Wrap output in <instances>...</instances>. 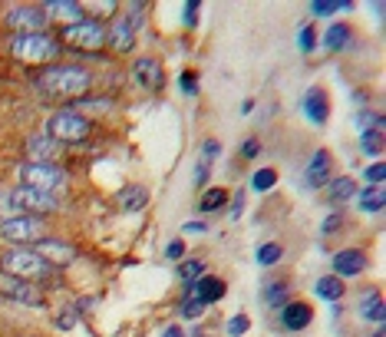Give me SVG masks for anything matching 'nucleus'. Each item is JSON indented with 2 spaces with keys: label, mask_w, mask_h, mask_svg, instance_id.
Instances as JSON below:
<instances>
[{
  "label": "nucleus",
  "mask_w": 386,
  "mask_h": 337,
  "mask_svg": "<svg viewBox=\"0 0 386 337\" xmlns=\"http://www.w3.org/2000/svg\"><path fill=\"white\" fill-rule=\"evenodd\" d=\"M330 172H334V159H330V153H327V149H317V153L311 155L307 168H304V179H307L311 189H320V185L330 182Z\"/></svg>",
  "instance_id": "obj_16"
},
{
  "label": "nucleus",
  "mask_w": 386,
  "mask_h": 337,
  "mask_svg": "<svg viewBox=\"0 0 386 337\" xmlns=\"http://www.w3.org/2000/svg\"><path fill=\"white\" fill-rule=\"evenodd\" d=\"M63 40L70 46H76V50H99V46L106 44V27L103 20H93V17H83V20H76V23H70V27H63Z\"/></svg>",
  "instance_id": "obj_7"
},
{
  "label": "nucleus",
  "mask_w": 386,
  "mask_h": 337,
  "mask_svg": "<svg viewBox=\"0 0 386 337\" xmlns=\"http://www.w3.org/2000/svg\"><path fill=\"white\" fill-rule=\"evenodd\" d=\"M311 321H313V307L304 305V301H291V305L281 307L284 331H304V327H311Z\"/></svg>",
  "instance_id": "obj_17"
},
{
  "label": "nucleus",
  "mask_w": 386,
  "mask_h": 337,
  "mask_svg": "<svg viewBox=\"0 0 386 337\" xmlns=\"http://www.w3.org/2000/svg\"><path fill=\"white\" fill-rule=\"evenodd\" d=\"M185 298H198V301H205V305H215V301H222L224 298V281L222 278H211V275H202L198 281H192L189 288H185Z\"/></svg>",
  "instance_id": "obj_15"
},
{
  "label": "nucleus",
  "mask_w": 386,
  "mask_h": 337,
  "mask_svg": "<svg viewBox=\"0 0 386 337\" xmlns=\"http://www.w3.org/2000/svg\"><path fill=\"white\" fill-rule=\"evenodd\" d=\"M248 327H251V318H248V314H235V318L228 321V334L241 337V334H248Z\"/></svg>",
  "instance_id": "obj_35"
},
{
  "label": "nucleus",
  "mask_w": 386,
  "mask_h": 337,
  "mask_svg": "<svg viewBox=\"0 0 386 337\" xmlns=\"http://www.w3.org/2000/svg\"><path fill=\"white\" fill-rule=\"evenodd\" d=\"M46 129H50V139H57L63 146V142H86L93 133V123L76 109H59V113H53Z\"/></svg>",
  "instance_id": "obj_3"
},
{
  "label": "nucleus",
  "mask_w": 386,
  "mask_h": 337,
  "mask_svg": "<svg viewBox=\"0 0 386 337\" xmlns=\"http://www.w3.org/2000/svg\"><path fill=\"white\" fill-rule=\"evenodd\" d=\"M304 113H307V119L317 126L327 123V116H330V99H327V93L320 86H311V90L304 93Z\"/></svg>",
  "instance_id": "obj_18"
},
{
  "label": "nucleus",
  "mask_w": 386,
  "mask_h": 337,
  "mask_svg": "<svg viewBox=\"0 0 386 337\" xmlns=\"http://www.w3.org/2000/svg\"><path fill=\"white\" fill-rule=\"evenodd\" d=\"M133 79L142 90H162L165 86V70L155 57H139L133 63Z\"/></svg>",
  "instance_id": "obj_12"
},
{
  "label": "nucleus",
  "mask_w": 386,
  "mask_h": 337,
  "mask_svg": "<svg viewBox=\"0 0 386 337\" xmlns=\"http://www.w3.org/2000/svg\"><path fill=\"white\" fill-rule=\"evenodd\" d=\"M241 209H244V195L238 192L235 202H231V218H238V215H241Z\"/></svg>",
  "instance_id": "obj_48"
},
{
  "label": "nucleus",
  "mask_w": 386,
  "mask_h": 337,
  "mask_svg": "<svg viewBox=\"0 0 386 337\" xmlns=\"http://www.w3.org/2000/svg\"><path fill=\"white\" fill-rule=\"evenodd\" d=\"M165 258H172V261H182V258H185V242H182V238L168 242V248H165Z\"/></svg>",
  "instance_id": "obj_40"
},
{
  "label": "nucleus",
  "mask_w": 386,
  "mask_h": 337,
  "mask_svg": "<svg viewBox=\"0 0 386 337\" xmlns=\"http://www.w3.org/2000/svg\"><path fill=\"white\" fill-rule=\"evenodd\" d=\"M0 238L3 242H14V245H37L40 238H46V222L37 215H14V218H3L0 222Z\"/></svg>",
  "instance_id": "obj_4"
},
{
  "label": "nucleus",
  "mask_w": 386,
  "mask_h": 337,
  "mask_svg": "<svg viewBox=\"0 0 386 337\" xmlns=\"http://www.w3.org/2000/svg\"><path fill=\"white\" fill-rule=\"evenodd\" d=\"M178 281H185V285H192V281H198V278L205 275V261L202 258H185L178 261Z\"/></svg>",
  "instance_id": "obj_28"
},
{
  "label": "nucleus",
  "mask_w": 386,
  "mask_h": 337,
  "mask_svg": "<svg viewBox=\"0 0 386 337\" xmlns=\"http://www.w3.org/2000/svg\"><path fill=\"white\" fill-rule=\"evenodd\" d=\"M148 205V189L146 185H126L119 192V209L122 212H142Z\"/></svg>",
  "instance_id": "obj_20"
},
{
  "label": "nucleus",
  "mask_w": 386,
  "mask_h": 337,
  "mask_svg": "<svg viewBox=\"0 0 386 337\" xmlns=\"http://www.w3.org/2000/svg\"><path fill=\"white\" fill-rule=\"evenodd\" d=\"M254 258H258L261 268H271V264H278V261L284 258V248L278 245V242H264V245L258 248V255H254Z\"/></svg>",
  "instance_id": "obj_30"
},
{
  "label": "nucleus",
  "mask_w": 386,
  "mask_h": 337,
  "mask_svg": "<svg viewBox=\"0 0 386 337\" xmlns=\"http://www.w3.org/2000/svg\"><path fill=\"white\" fill-rule=\"evenodd\" d=\"M10 53H14L17 60L44 63V60H50V57H57L59 44L53 37H46V33H30V37H14V40H10Z\"/></svg>",
  "instance_id": "obj_6"
},
{
  "label": "nucleus",
  "mask_w": 386,
  "mask_h": 337,
  "mask_svg": "<svg viewBox=\"0 0 386 337\" xmlns=\"http://www.w3.org/2000/svg\"><path fill=\"white\" fill-rule=\"evenodd\" d=\"M20 185H27V189H40V192H50V195H57L59 189H66V172L57 168L53 162H27V166H20Z\"/></svg>",
  "instance_id": "obj_5"
},
{
  "label": "nucleus",
  "mask_w": 386,
  "mask_h": 337,
  "mask_svg": "<svg viewBox=\"0 0 386 337\" xmlns=\"http://www.w3.org/2000/svg\"><path fill=\"white\" fill-rule=\"evenodd\" d=\"M218 149H222V146H218L215 139H208L205 146H202V155H205V159H211V155H218Z\"/></svg>",
  "instance_id": "obj_46"
},
{
  "label": "nucleus",
  "mask_w": 386,
  "mask_h": 337,
  "mask_svg": "<svg viewBox=\"0 0 386 337\" xmlns=\"http://www.w3.org/2000/svg\"><path fill=\"white\" fill-rule=\"evenodd\" d=\"M287 298V281H267L264 285V305L267 307H281Z\"/></svg>",
  "instance_id": "obj_31"
},
{
  "label": "nucleus",
  "mask_w": 386,
  "mask_h": 337,
  "mask_svg": "<svg viewBox=\"0 0 386 337\" xmlns=\"http://www.w3.org/2000/svg\"><path fill=\"white\" fill-rule=\"evenodd\" d=\"M162 337H185V331H182L178 324H172V327H165L162 331Z\"/></svg>",
  "instance_id": "obj_49"
},
{
  "label": "nucleus",
  "mask_w": 386,
  "mask_h": 337,
  "mask_svg": "<svg viewBox=\"0 0 386 337\" xmlns=\"http://www.w3.org/2000/svg\"><path fill=\"white\" fill-rule=\"evenodd\" d=\"M367 271V255L360 251V248H343V251H337L334 255V275L340 278H356Z\"/></svg>",
  "instance_id": "obj_13"
},
{
  "label": "nucleus",
  "mask_w": 386,
  "mask_h": 337,
  "mask_svg": "<svg viewBox=\"0 0 386 337\" xmlns=\"http://www.w3.org/2000/svg\"><path fill=\"white\" fill-rule=\"evenodd\" d=\"M33 251H37L50 268H63V264H70V261L76 258V248L70 245V242H63V238H40Z\"/></svg>",
  "instance_id": "obj_11"
},
{
  "label": "nucleus",
  "mask_w": 386,
  "mask_h": 337,
  "mask_svg": "<svg viewBox=\"0 0 386 337\" xmlns=\"http://www.w3.org/2000/svg\"><path fill=\"white\" fill-rule=\"evenodd\" d=\"M27 149H30V155H33V162H53L59 153V142L50 136H30Z\"/></svg>",
  "instance_id": "obj_22"
},
{
  "label": "nucleus",
  "mask_w": 386,
  "mask_h": 337,
  "mask_svg": "<svg viewBox=\"0 0 386 337\" xmlns=\"http://www.w3.org/2000/svg\"><path fill=\"white\" fill-rule=\"evenodd\" d=\"M356 202H360V209L370 215H380L386 205V189L383 185H367V189H360L356 192Z\"/></svg>",
  "instance_id": "obj_21"
},
{
  "label": "nucleus",
  "mask_w": 386,
  "mask_h": 337,
  "mask_svg": "<svg viewBox=\"0 0 386 337\" xmlns=\"http://www.w3.org/2000/svg\"><path fill=\"white\" fill-rule=\"evenodd\" d=\"M383 175H386L383 162H373V166H367V172H363V179H370V185H383Z\"/></svg>",
  "instance_id": "obj_37"
},
{
  "label": "nucleus",
  "mask_w": 386,
  "mask_h": 337,
  "mask_svg": "<svg viewBox=\"0 0 386 337\" xmlns=\"http://www.w3.org/2000/svg\"><path fill=\"white\" fill-rule=\"evenodd\" d=\"M354 195H356V182L350 179V175H340L337 182H330V202H334V205L354 199Z\"/></svg>",
  "instance_id": "obj_27"
},
{
  "label": "nucleus",
  "mask_w": 386,
  "mask_h": 337,
  "mask_svg": "<svg viewBox=\"0 0 386 337\" xmlns=\"http://www.w3.org/2000/svg\"><path fill=\"white\" fill-rule=\"evenodd\" d=\"M350 7H354L350 0H313V3H311V14L330 17V14H337V10H350Z\"/></svg>",
  "instance_id": "obj_32"
},
{
  "label": "nucleus",
  "mask_w": 386,
  "mask_h": 337,
  "mask_svg": "<svg viewBox=\"0 0 386 337\" xmlns=\"http://www.w3.org/2000/svg\"><path fill=\"white\" fill-rule=\"evenodd\" d=\"M185 231H189V235H205L208 225H205V222H189V225H185Z\"/></svg>",
  "instance_id": "obj_47"
},
{
  "label": "nucleus",
  "mask_w": 386,
  "mask_h": 337,
  "mask_svg": "<svg viewBox=\"0 0 386 337\" xmlns=\"http://www.w3.org/2000/svg\"><path fill=\"white\" fill-rule=\"evenodd\" d=\"M73 106L76 109H109V106H113V99H76ZM73 106H70V109H73Z\"/></svg>",
  "instance_id": "obj_39"
},
{
  "label": "nucleus",
  "mask_w": 386,
  "mask_h": 337,
  "mask_svg": "<svg viewBox=\"0 0 386 337\" xmlns=\"http://www.w3.org/2000/svg\"><path fill=\"white\" fill-rule=\"evenodd\" d=\"M76 321H79V314H76L73 307H63L57 314V327L59 331H70V327H76Z\"/></svg>",
  "instance_id": "obj_36"
},
{
  "label": "nucleus",
  "mask_w": 386,
  "mask_h": 337,
  "mask_svg": "<svg viewBox=\"0 0 386 337\" xmlns=\"http://www.w3.org/2000/svg\"><path fill=\"white\" fill-rule=\"evenodd\" d=\"M297 44L304 53H311L313 46H317V37H313V27H300V37H297Z\"/></svg>",
  "instance_id": "obj_38"
},
{
  "label": "nucleus",
  "mask_w": 386,
  "mask_h": 337,
  "mask_svg": "<svg viewBox=\"0 0 386 337\" xmlns=\"http://www.w3.org/2000/svg\"><path fill=\"white\" fill-rule=\"evenodd\" d=\"M182 90H185V93H195V90H198V77H195L192 70H185V73H182Z\"/></svg>",
  "instance_id": "obj_42"
},
{
  "label": "nucleus",
  "mask_w": 386,
  "mask_h": 337,
  "mask_svg": "<svg viewBox=\"0 0 386 337\" xmlns=\"http://www.w3.org/2000/svg\"><path fill=\"white\" fill-rule=\"evenodd\" d=\"M383 136H386V126H383V119H376L370 129L360 133V149L367 155H380L383 153Z\"/></svg>",
  "instance_id": "obj_24"
},
{
  "label": "nucleus",
  "mask_w": 386,
  "mask_h": 337,
  "mask_svg": "<svg viewBox=\"0 0 386 337\" xmlns=\"http://www.w3.org/2000/svg\"><path fill=\"white\" fill-rule=\"evenodd\" d=\"M0 268H3L7 278H17V281H37V278H46L53 271L33 248H10V251H3Z\"/></svg>",
  "instance_id": "obj_2"
},
{
  "label": "nucleus",
  "mask_w": 386,
  "mask_h": 337,
  "mask_svg": "<svg viewBox=\"0 0 386 337\" xmlns=\"http://www.w3.org/2000/svg\"><path fill=\"white\" fill-rule=\"evenodd\" d=\"M7 192H10V205H14L17 215H40V212H57L59 209L57 195L40 192V189L20 185V189H7Z\"/></svg>",
  "instance_id": "obj_8"
},
{
  "label": "nucleus",
  "mask_w": 386,
  "mask_h": 337,
  "mask_svg": "<svg viewBox=\"0 0 386 337\" xmlns=\"http://www.w3.org/2000/svg\"><path fill=\"white\" fill-rule=\"evenodd\" d=\"M224 202H228V192H224V189H205V192H202V199H198V212L202 215L218 212Z\"/></svg>",
  "instance_id": "obj_26"
},
{
  "label": "nucleus",
  "mask_w": 386,
  "mask_h": 337,
  "mask_svg": "<svg viewBox=\"0 0 386 337\" xmlns=\"http://www.w3.org/2000/svg\"><path fill=\"white\" fill-rule=\"evenodd\" d=\"M3 20H7V27H10V30H17V37H30V33H40L46 27L44 7H30V3L10 7Z\"/></svg>",
  "instance_id": "obj_9"
},
{
  "label": "nucleus",
  "mask_w": 386,
  "mask_h": 337,
  "mask_svg": "<svg viewBox=\"0 0 386 337\" xmlns=\"http://www.w3.org/2000/svg\"><path fill=\"white\" fill-rule=\"evenodd\" d=\"M205 301H198V298H185V301H182V318H185V321H195V318H202V314H205Z\"/></svg>",
  "instance_id": "obj_34"
},
{
  "label": "nucleus",
  "mask_w": 386,
  "mask_h": 337,
  "mask_svg": "<svg viewBox=\"0 0 386 337\" xmlns=\"http://www.w3.org/2000/svg\"><path fill=\"white\" fill-rule=\"evenodd\" d=\"M44 14H46V20H63L70 27L76 20H83V7L73 3V0H46Z\"/></svg>",
  "instance_id": "obj_19"
},
{
  "label": "nucleus",
  "mask_w": 386,
  "mask_h": 337,
  "mask_svg": "<svg viewBox=\"0 0 386 337\" xmlns=\"http://www.w3.org/2000/svg\"><path fill=\"white\" fill-rule=\"evenodd\" d=\"M37 86L46 96H73V99H79L93 86V73L79 63H59V66H46L44 73H37Z\"/></svg>",
  "instance_id": "obj_1"
},
{
  "label": "nucleus",
  "mask_w": 386,
  "mask_h": 337,
  "mask_svg": "<svg viewBox=\"0 0 386 337\" xmlns=\"http://www.w3.org/2000/svg\"><path fill=\"white\" fill-rule=\"evenodd\" d=\"M340 225H343V215H340V212H334V215H330V218L324 222V229H320V231H324V235H330V231L340 229Z\"/></svg>",
  "instance_id": "obj_43"
},
{
  "label": "nucleus",
  "mask_w": 386,
  "mask_h": 337,
  "mask_svg": "<svg viewBox=\"0 0 386 337\" xmlns=\"http://www.w3.org/2000/svg\"><path fill=\"white\" fill-rule=\"evenodd\" d=\"M258 153H261V142H258V139H244L241 155H244V159H258Z\"/></svg>",
  "instance_id": "obj_41"
},
{
  "label": "nucleus",
  "mask_w": 386,
  "mask_h": 337,
  "mask_svg": "<svg viewBox=\"0 0 386 337\" xmlns=\"http://www.w3.org/2000/svg\"><path fill=\"white\" fill-rule=\"evenodd\" d=\"M106 37H109V46H113L116 53H126V50H133V44H135V17H133V14L116 17L113 30H106Z\"/></svg>",
  "instance_id": "obj_14"
},
{
  "label": "nucleus",
  "mask_w": 386,
  "mask_h": 337,
  "mask_svg": "<svg viewBox=\"0 0 386 337\" xmlns=\"http://www.w3.org/2000/svg\"><path fill=\"white\" fill-rule=\"evenodd\" d=\"M313 294L317 298H324V301H330V305H337L343 298V281L337 275H324L317 278V285H313Z\"/></svg>",
  "instance_id": "obj_25"
},
{
  "label": "nucleus",
  "mask_w": 386,
  "mask_h": 337,
  "mask_svg": "<svg viewBox=\"0 0 386 337\" xmlns=\"http://www.w3.org/2000/svg\"><path fill=\"white\" fill-rule=\"evenodd\" d=\"M347 40H350V27H347V23H334V27H327L324 46L330 50V53H334V50H343Z\"/></svg>",
  "instance_id": "obj_29"
},
{
  "label": "nucleus",
  "mask_w": 386,
  "mask_h": 337,
  "mask_svg": "<svg viewBox=\"0 0 386 337\" xmlns=\"http://www.w3.org/2000/svg\"><path fill=\"white\" fill-rule=\"evenodd\" d=\"M274 185H278V172H274V168H258V172L251 175L254 192H271Z\"/></svg>",
  "instance_id": "obj_33"
},
{
  "label": "nucleus",
  "mask_w": 386,
  "mask_h": 337,
  "mask_svg": "<svg viewBox=\"0 0 386 337\" xmlns=\"http://www.w3.org/2000/svg\"><path fill=\"white\" fill-rule=\"evenodd\" d=\"M0 291L7 294L10 301L17 305H27V307H44V294L33 281H17V278H0Z\"/></svg>",
  "instance_id": "obj_10"
},
{
  "label": "nucleus",
  "mask_w": 386,
  "mask_h": 337,
  "mask_svg": "<svg viewBox=\"0 0 386 337\" xmlns=\"http://www.w3.org/2000/svg\"><path fill=\"white\" fill-rule=\"evenodd\" d=\"M360 314H363V321L376 324V327L386 321V307H383L380 291H367V294H363V301H360Z\"/></svg>",
  "instance_id": "obj_23"
},
{
  "label": "nucleus",
  "mask_w": 386,
  "mask_h": 337,
  "mask_svg": "<svg viewBox=\"0 0 386 337\" xmlns=\"http://www.w3.org/2000/svg\"><path fill=\"white\" fill-rule=\"evenodd\" d=\"M195 10H198V0H189V3H185V23H189V27L195 23Z\"/></svg>",
  "instance_id": "obj_45"
},
{
  "label": "nucleus",
  "mask_w": 386,
  "mask_h": 337,
  "mask_svg": "<svg viewBox=\"0 0 386 337\" xmlns=\"http://www.w3.org/2000/svg\"><path fill=\"white\" fill-rule=\"evenodd\" d=\"M208 159H202V162H198V168H195V185H205V179H208Z\"/></svg>",
  "instance_id": "obj_44"
}]
</instances>
